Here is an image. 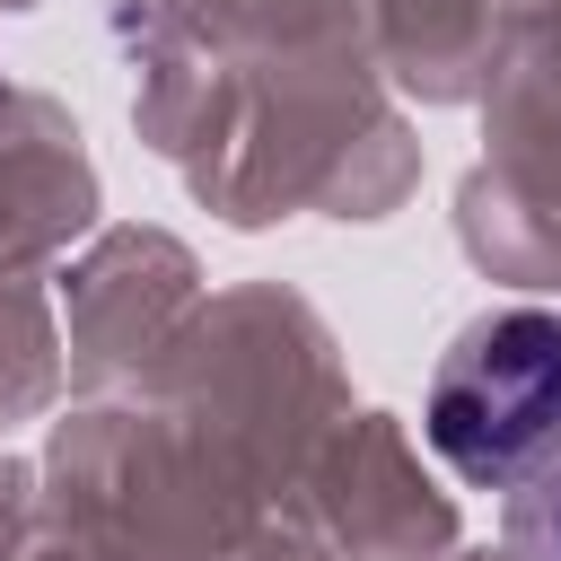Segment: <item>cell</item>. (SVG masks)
<instances>
[{
  "label": "cell",
  "instance_id": "1",
  "mask_svg": "<svg viewBox=\"0 0 561 561\" xmlns=\"http://www.w3.org/2000/svg\"><path fill=\"white\" fill-rule=\"evenodd\" d=\"M430 447L465 482H526L561 447V316L543 307H500L473 316L438 377H430Z\"/></svg>",
  "mask_w": 561,
  "mask_h": 561
},
{
  "label": "cell",
  "instance_id": "2",
  "mask_svg": "<svg viewBox=\"0 0 561 561\" xmlns=\"http://www.w3.org/2000/svg\"><path fill=\"white\" fill-rule=\"evenodd\" d=\"M508 552L517 561H561V447L526 473V491L508 508Z\"/></svg>",
  "mask_w": 561,
  "mask_h": 561
}]
</instances>
